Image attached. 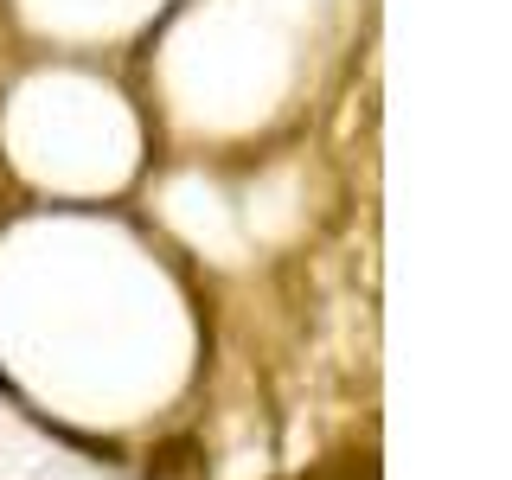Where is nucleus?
<instances>
[{
    "label": "nucleus",
    "instance_id": "1",
    "mask_svg": "<svg viewBox=\"0 0 512 480\" xmlns=\"http://www.w3.org/2000/svg\"><path fill=\"white\" fill-rule=\"evenodd\" d=\"M141 480H212V448H205V436H192V429H173V436H160L148 448Z\"/></svg>",
    "mask_w": 512,
    "mask_h": 480
},
{
    "label": "nucleus",
    "instance_id": "2",
    "mask_svg": "<svg viewBox=\"0 0 512 480\" xmlns=\"http://www.w3.org/2000/svg\"><path fill=\"white\" fill-rule=\"evenodd\" d=\"M295 480H378V461L372 455H346V461H327V468L295 474Z\"/></svg>",
    "mask_w": 512,
    "mask_h": 480
},
{
    "label": "nucleus",
    "instance_id": "3",
    "mask_svg": "<svg viewBox=\"0 0 512 480\" xmlns=\"http://www.w3.org/2000/svg\"><path fill=\"white\" fill-rule=\"evenodd\" d=\"M0 391H7V397H13V384H7V372H0Z\"/></svg>",
    "mask_w": 512,
    "mask_h": 480
}]
</instances>
